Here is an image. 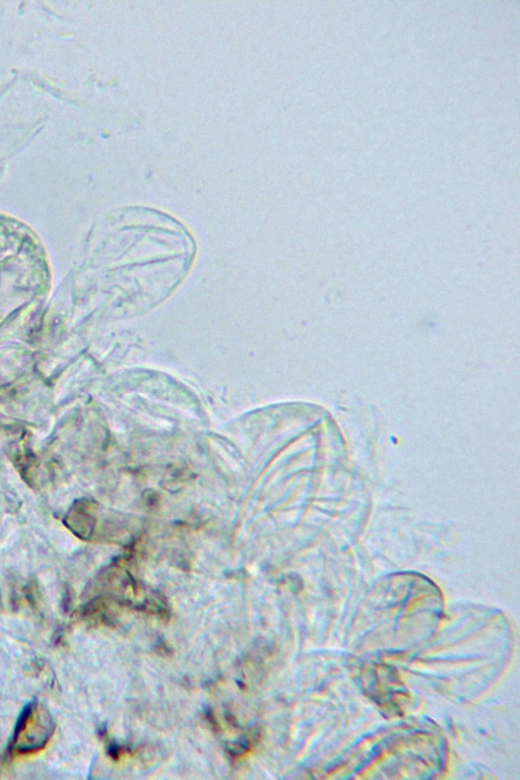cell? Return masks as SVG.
<instances>
[{
  "label": "cell",
  "mask_w": 520,
  "mask_h": 780,
  "mask_svg": "<svg viewBox=\"0 0 520 780\" xmlns=\"http://www.w3.org/2000/svg\"><path fill=\"white\" fill-rule=\"evenodd\" d=\"M55 730L48 709L31 702L22 711L16 725L11 751L16 755H31L44 749Z\"/></svg>",
  "instance_id": "6da1fadb"
}]
</instances>
